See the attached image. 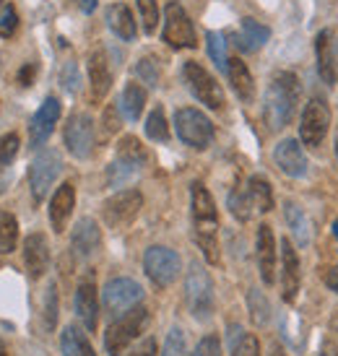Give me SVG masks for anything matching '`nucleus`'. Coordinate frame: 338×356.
<instances>
[{"mask_svg": "<svg viewBox=\"0 0 338 356\" xmlns=\"http://www.w3.org/2000/svg\"><path fill=\"white\" fill-rule=\"evenodd\" d=\"M190 206H193V232H195V242L203 250V257L211 266H216L221 260L219 255V213H216V203L211 198L203 182H195L190 190Z\"/></svg>", "mask_w": 338, "mask_h": 356, "instance_id": "f257e3e1", "label": "nucleus"}, {"mask_svg": "<svg viewBox=\"0 0 338 356\" xmlns=\"http://www.w3.org/2000/svg\"><path fill=\"white\" fill-rule=\"evenodd\" d=\"M299 94L302 89H299V79L294 73L284 70L271 79L266 99H263V118H266L268 130H281L291 122L299 104Z\"/></svg>", "mask_w": 338, "mask_h": 356, "instance_id": "f03ea898", "label": "nucleus"}, {"mask_svg": "<svg viewBox=\"0 0 338 356\" xmlns=\"http://www.w3.org/2000/svg\"><path fill=\"white\" fill-rule=\"evenodd\" d=\"M146 325H149V312H146V307L138 305V307H133V309H128L125 315H120L118 320L107 327V333H104V348H107V354L120 356L143 330H146Z\"/></svg>", "mask_w": 338, "mask_h": 356, "instance_id": "7ed1b4c3", "label": "nucleus"}, {"mask_svg": "<svg viewBox=\"0 0 338 356\" xmlns=\"http://www.w3.org/2000/svg\"><path fill=\"white\" fill-rule=\"evenodd\" d=\"M185 302L195 320H209L214 312V284L206 268L195 260L190 263L188 276H185Z\"/></svg>", "mask_w": 338, "mask_h": 356, "instance_id": "20e7f679", "label": "nucleus"}, {"mask_svg": "<svg viewBox=\"0 0 338 356\" xmlns=\"http://www.w3.org/2000/svg\"><path fill=\"white\" fill-rule=\"evenodd\" d=\"M175 130H177L179 140L195 151L209 149L214 140V122L200 109L193 107H182L175 112Z\"/></svg>", "mask_w": 338, "mask_h": 356, "instance_id": "39448f33", "label": "nucleus"}, {"mask_svg": "<svg viewBox=\"0 0 338 356\" xmlns=\"http://www.w3.org/2000/svg\"><path fill=\"white\" fill-rule=\"evenodd\" d=\"M182 79L188 83L190 94H193L200 104H206L209 109H224L227 99H224V91H221L219 81L214 79L200 63L188 60L185 68H182Z\"/></svg>", "mask_w": 338, "mask_h": 356, "instance_id": "423d86ee", "label": "nucleus"}, {"mask_svg": "<svg viewBox=\"0 0 338 356\" xmlns=\"http://www.w3.org/2000/svg\"><path fill=\"white\" fill-rule=\"evenodd\" d=\"M161 37L175 50H193L198 44L195 26H193V21H190V16L179 3H169L167 10H164V31H161Z\"/></svg>", "mask_w": 338, "mask_h": 356, "instance_id": "0eeeda50", "label": "nucleus"}, {"mask_svg": "<svg viewBox=\"0 0 338 356\" xmlns=\"http://www.w3.org/2000/svg\"><path fill=\"white\" fill-rule=\"evenodd\" d=\"M63 172V159L55 149H47V151H40L37 159L31 161L29 167V185H31V195L37 203L47 198V193L50 188L55 185V179L58 175Z\"/></svg>", "mask_w": 338, "mask_h": 356, "instance_id": "6e6552de", "label": "nucleus"}, {"mask_svg": "<svg viewBox=\"0 0 338 356\" xmlns=\"http://www.w3.org/2000/svg\"><path fill=\"white\" fill-rule=\"evenodd\" d=\"M140 299H143V289L133 278H112L102 291V305L110 312V317L125 315L128 309L140 305Z\"/></svg>", "mask_w": 338, "mask_h": 356, "instance_id": "1a4fd4ad", "label": "nucleus"}, {"mask_svg": "<svg viewBox=\"0 0 338 356\" xmlns=\"http://www.w3.org/2000/svg\"><path fill=\"white\" fill-rule=\"evenodd\" d=\"M330 125V109L325 104V99L320 97H312V99L305 104V112H302V125H299V138L305 146L309 149H318L325 133H328Z\"/></svg>", "mask_w": 338, "mask_h": 356, "instance_id": "9d476101", "label": "nucleus"}, {"mask_svg": "<svg viewBox=\"0 0 338 356\" xmlns=\"http://www.w3.org/2000/svg\"><path fill=\"white\" fill-rule=\"evenodd\" d=\"M140 206H143V195L138 190H122V193H115L110 200H104L102 216L107 221V227L125 229L136 221V216L140 213Z\"/></svg>", "mask_w": 338, "mask_h": 356, "instance_id": "9b49d317", "label": "nucleus"}, {"mask_svg": "<svg viewBox=\"0 0 338 356\" xmlns=\"http://www.w3.org/2000/svg\"><path fill=\"white\" fill-rule=\"evenodd\" d=\"M143 270L159 289H167L179 276V255L169 248H149L143 255Z\"/></svg>", "mask_w": 338, "mask_h": 356, "instance_id": "f8f14e48", "label": "nucleus"}, {"mask_svg": "<svg viewBox=\"0 0 338 356\" xmlns=\"http://www.w3.org/2000/svg\"><path fill=\"white\" fill-rule=\"evenodd\" d=\"M65 146L76 159H86L94 149V120L86 112H76L65 125Z\"/></svg>", "mask_w": 338, "mask_h": 356, "instance_id": "ddd939ff", "label": "nucleus"}, {"mask_svg": "<svg viewBox=\"0 0 338 356\" xmlns=\"http://www.w3.org/2000/svg\"><path fill=\"white\" fill-rule=\"evenodd\" d=\"M60 120V102L55 97H47L42 102V107L34 112V118L29 122V143L31 149H40L45 140L52 136V130Z\"/></svg>", "mask_w": 338, "mask_h": 356, "instance_id": "4468645a", "label": "nucleus"}, {"mask_svg": "<svg viewBox=\"0 0 338 356\" xmlns=\"http://www.w3.org/2000/svg\"><path fill=\"white\" fill-rule=\"evenodd\" d=\"M299 284H302V270H299L297 250L291 248L289 239H284L281 242V299L291 305L299 294Z\"/></svg>", "mask_w": 338, "mask_h": 356, "instance_id": "2eb2a0df", "label": "nucleus"}, {"mask_svg": "<svg viewBox=\"0 0 338 356\" xmlns=\"http://www.w3.org/2000/svg\"><path fill=\"white\" fill-rule=\"evenodd\" d=\"M273 161H276V167L287 175V177H305L307 175V156H305V151L299 146L294 138H284L273 149Z\"/></svg>", "mask_w": 338, "mask_h": 356, "instance_id": "dca6fc26", "label": "nucleus"}, {"mask_svg": "<svg viewBox=\"0 0 338 356\" xmlns=\"http://www.w3.org/2000/svg\"><path fill=\"white\" fill-rule=\"evenodd\" d=\"M255 250H258V270L263 284L271 286L276 281V239L268 224L258 227V239H255Z\"/></svg>", "mask_w": 338, "mask_h": 356, "instance_id": "f3484780", "label": "nucleus"}, {"mask_svg": "<svg viewBox=\"0 0 338 356\" xmlns=\"http://www.w3.org/2000/svg\"><path fill=\"white\" fill-rule=\"evenodd\" d=\"M73 208H76V188H73V182H63L50 200V224L55 234L65 232Z\"/></svg>", "mask_w": 338, "mask_h": 356, "instance_id": "a211bd4d", "label": "nucleus"}, {"mask_svg": "<svg viewBox=\"0 0 338 356\" xmlns=\"http://www.w3.org/2000/svg\"><path fill=\"white\" fill-rule=\"evenodd\" d=\"M24 263L31 278H42L50 266V248L45 234H29L24 242Z\"/></svg>", "mask_w": 338, "mask_h": 356, "instance_id": "6ab92c4d", "label": "nucleus"}, {"mask_svg": "<svg viewBox=\"0 0 338 356\" xmlns=\"http://www.w3.org/2000/svg\"><path fill=\"white\" fill-rule=\"evenodd\" d=\"M315 52H318V73L323 83L336 86L338 83V63H336V50H333V34L328 29L320 31L315 40Z\"/></svg>", "mask_w": 338, "mask_h": 356, "instance_id": "aec40b11", "label": "nucleus"}, {"mask_svg": "<svg viewBox=\"0 0 338 356\" xmlns=\"http://www.w3.org/2000/svg\"><path fill=\"white\" fill-rule=\"evenodd\" d=\"M76 315L83 323L86 330H97V323H99V299H97V286L91 281H83L76 291Z\"/></svg>", "mask_w": 338, "mask_h": 356, "instance_id": "412c9836", "label": "nucleus"}, {"mask_svg": "<svg viewBox=\"0 0 338 356\" xmlns=\"http://www.w3.org/2000/svg\"><path fill=\"white\" fill-rule=\"evenodd\" d=\"M89 81H91V99L102 102L112 89V70L104 52H94L89 58Z\"/></svg>", "mask_w": 338, "mask_h": 356, "instance_id": "4be33fe9", "label": "nucleus"}, {"mask_svg": "<svg viewBox=\"0 0 338 356\" xmlns=\"http://www.w3.org/2000/svg\"><path fill=\"white\" fill-rule=\"evenodd\" d=\"M102 242L99 227L94 218H81L76 229H73V237H70V248L79 257H89L91 252H97Z\"/></svg>", "mask_w": 338, "mask_h": 356, "instance_id": "5701e85b", "label": "nucleus"}, {"mask_svg": "<svg viewBox=\"0 0 338 356\" xmlns=\"http://www.w3.org/2000/svg\"><path fill=\"white\" fill-rule=\"evenodd\" d=\"M227 76H229V83H232L234 94H237L242 102H250L252 97H255V81H252V73H250V68L239 58L229 60Z\"/></svg>", "mask_w": 338, "mask_h": 356, "instance_id": "b1692460", "label": "nucleus"}, {"mask_svg": "<svg viewBox=\"0 0 338 356\" xmlns=\"http://www.w3.org/2000/svg\"><path fill=\"white\" fill-rule=\"evenodd\" d=\"M107 26H110L122 42L136 40V21H133L130 8L122 6V3H115V6L107 8Z\"/></svg>", "mask_w": 338, "mask_h": 356, "instance_id": "393cba45", "label": "nucleus"}, {"mask_svg": "<svg viewBox=\"0 0 338 356\" xmlns=\"http://www.w3.org/2000/svg\"><path fill=\"white\" fill-rule=\"evenodd\" d=\"M268 37H271L268 26L258 24L255 19H242V31H239L237 47L242 52H255L268 42Z\"/></svg>", "mask_w": 338, "mask_h": 356, "instance_id": "a878e982", "label": "nucleus"}, {"mask_svg": "<svg viewBox=\"0 0 338 356\" xmlns=\"http://www.w3.org/2000/svg\"><path fill=\"white\" fill-rule=\"evenodd\" d=\"M146 107V89L138 86V83H128L125 89H122V97H120V109H122V115L130 120V122H136L140 118V112Z\"/></svg>", "mask_w": 338, "mask_h": 356, "instance_id": "bb28decb", "label": "nucleus"}, {"mask_svg": "<svg viewBox=\"0 0 338 356\" xmlns=\"http://www.w3.org/2000/svg\"><path fill=\"white\" fill-rule=\"evenodd\" d=\"M248 195L252 200V208L260 211V213H268L273 208V190H271V182L260 175H252L248 179Z\"/></svg>", "mask_w": 338, "mask_h": 356, "instance_id": "cd10ccee", "label": "nucleus"}, {"mask_svg": "<svg viewBox=\"0 0 338 356\" xmlns=\"http://www.w3.org/2000/svg\"><path fill=\"white\" fill-rule=\"evenodd\" d=\"M60 348H63V356H97L91 343L86 341V336L81 333L76 325H68L60 336Z\"/></svg>", "mask_w": 338, "mask_h": 356, "instance_id": "c85d7f7f", "label": "nucleus"}, {"mask_svg": "<svg viewBox=\"0 0 338 356\" xmlns=\"http://www.w3.org/2000/svg\"><path fill=\"white\" fill-rule=\"evenodd\" d=\"M284 218H287L289 229H291V234L297 237L299 245H307L309 242V221H307V216H305V211H302L297 203L287 200V203H284Z\"/></svg>", "mask_w": 338, "mask_h": 356, "instance_id": "c756f323", "label": "nucleus"}, {"mask_svg": "<svg viewBox=\"0 0 338 356\" xmlns=\"http://www.w3.org/2000/svg\"><path fill=\"white\" fill-rule=\"evenodd\" d=\"M19 245V221L10 211H0V252H13Z\"/></svg>", "mask_w": 338, "mask_h": 356, "instance_id": "7c9ffc66", "label": "nucleus"}, {"mask_svg": "<svg viewBox=\"0 0 338 356\" xmlns=\"http://www.w3.org/2000/svg\"><path fill=\"white\" fill-rule=\"evenodd\" d=\"M118 159H120V161H125V164H130V167L140 169L143 164H146V159H149V156H146V149L140 146V140L133 138V136H128V138L120 140Z\"/></svg>", "mask_w": 338, "mask_h": 356, "instance_id": "2f4dec72", "label": "nucleus"}, {"mask_svg": "<svg viewBox=\"0 0 338 356\" xmlns=\"http://www.w3.org/2000/svg\"><path fill=\"white\" fill-rule=\"evenodd\" d=\"M229 211H232V216L237 218V221H248L252 216V200H250L248 190H232L229 193Z\"/></svg>", "mask_w": 338, "mask_h": 356, "instance_id": "473e14b6", "label": "nucleus"}, {"mask_svg": "<svg viewBox=\"0 0 338 356\" xmlns=\"http://www.w3.org/2000/svg\"><path fill=\"white\" fill-rule=\"evenodd\" d=\"M232 356H260V343L252 333H242L232 336Z\"/></svg>", "mask_w": 338, "mask_h": 356, "instance_id": "72a5a7b5", "label": "nucleus"}, {"mask_svg": "<svg viewBox=\"0 0 338 356\" xmlns=\"http://www.w3.org/2000/svg\"><path fill=\"white\" fill-rule=\"evenodd\" d=\"M146 136H149L151 140L169 138V125H167V118H164V109L161 107H154V112H151L149 120H146Z\"/></svg>", "mask_w": 338, "mask_h": 356, "instance_id": "f704fd0d", "label": "nucleus"}, {"mask_svg": "<svg viewBox=\"0 0 338 356\" xmlns=\"http://www.w3.org/2000/svg\"><path fill=\"white\" fill-rule=\"evenodd\" d=\"M206 44H209L211 60H214L221 70H227L229 58H227V42H224V37H221L219 31H209V34H206Z\"/></svg>", "mask_w": 338, "mask_h": 356, "instance_id": "c9c22d12", "label": "nucleus"}, {"mask_svg": "<svg viewBox=\"0 0 338 356\" xmlns=\"http://www.w3.org/2000/svg\"><path fill=\"white\" fill-rule=\"evenodd\" d=\"M138 13L140 21H143V31L154 34L156 26H159V6H156V0H138Z\"/></svg>", "mask_w": 338, "mask_h": 356, "instance_id": "e433bc0d", "label": "nucleus"}, {"mask_svg": "<svg viewBox=\"0 0 338 356\" xmlns=\"http://www.w3.org/2000/svg\"><path fill=\"white\" fill-rule=\"evenodd\" d=\"M161 356H188L185 333H182L179 327H172V330H169L167 341H164V348H161Z\"/></svg>", "mask_w": 338, "mask_h": 356, "instance_id": "4c0bfd02", "label": "nucleus"}, {"mask_svg": "<svg viewBox=\"0 0 338 356\" xmlns=\"http://www.w3.org/2000/svg\"><path fill=\"white\" fill-rule=\"evenodd\" d=\"M250 312H252V320L258 323V325H266L271 320V307L268 302H266V297L263 294H258V291H250Z\"/></svg>", "mask_w": 338, "mask_h": 356, "instance_id": "58836bf2", "label": "nucleus"}, {"mask_svg": "<svg viewBox=\"0 0 338 356\" xmlns=\"http://www.w3.org/2000/svg\"><path fill=\"white\" fill-rule=\"evenodd\" d=\"M136 73H138V79L143 83L156 86L159 83V63H156V58H140L138 65H136Z\"/></svg>", "mask_w": 338, "mask_h": 356, "instance_id": "ea45409f", "label": "nucleus"}, {"mask_svg": "<svg viewBox=\"0 0 338 356\" xmlns=\"http://www.w3.org/2000/svg\"><path fill=\"white\" fill-rule=\"evenodd\" d=\"M16 154H19V136H16V133L3 136V138H0V172L8 167Z\"/></svg>", "mask_w": 338, "mask_h": 356, "instance_id": "a19ab883", "label": "nucleus"}, {"mask_svg": "<svg viewBox=\"0 0 338 356\" xmlns=\"http://www.w3.org/2000/svg\"><path fill=\"white\" fill-rule=\"evenodd\" d=\"M136 172H138L136 167H130L125 161L115 159V164H110V169H107V179H110V185H122V182H128Z\"/></svg>", "mask_w": 338, "mask_h": 356, "instance_id": "79ce46f5", "label": "nucleus"}, {"mask_svg": "<svg viewBox=\"0 0 338 356\" xmlns=\"http://www.w3.org/2000/svg\"><path fill=\"white\" fill-rule=\"evenodd\" d=\"M58 323V289H47V297H45V327L52 330Z\"/></svg>", "mask_w": 338, "mask_h": 356, "instance_id": "37998d69", "label": "nucleus"}, {"mask_svg": "<svg viewBox=\"0 0 338 356\" xmlns=\"http://www.w3.org/2000/svg\"><path fill=\"white\" fill-rule=\"evenodd\" d=\"M16 26H19V13H16V8L13 6L3 8V13H0V37H10L16 31Z\"/></svg>", "mask_w": 338, "mask_h": 356, "instance_id": "c03bdc74", "label": "nucleus"}, {"mask_svg": "<svg viewBox=\"0 0 338 356\" xmlns=\"http://www.w3.org/2000/svg\"><path fill=\"white\" fill-rule=\"evenodd\" d=\"M193 356H221V343L216 336H206L200 338V343L195 346V354Z\"/></svg>", "mask_w": 338, "mask_h": 356, "instance_id": "a18cd8bd", "label": "nucleus"}, {"mask_svg": "<svg viewBox=\"0 0 338 356\" xmlns=\"http://www.w3.org/2000/svg\"><path fill=\"white\" fill-rule=\"evenodd\" d=\"M118 128H120L118 107H107L104 109V130H107V133H118Z\"/></svg>", "mask_w": 338, "mask_h": 356, "instance_id": "49530a36", "label": "nucleus"}, {"mask_svg": "<svg viewBox=\"0 0 338 356\" xmlns=\"http://www.w3.org/2000/svg\"><path fill=\"white\" fill-rule=\"evenodd\" d=\"M128 356H156V341L154 338H146L136 351H130Z\"/></svg>", "mask_w": 338, "mask_h": 356, "instance_id": "de8ad7c7", "label": "nucleus"}, {"mask_svg": "<svg viewBox=\"0 0 338 356\" xmlns=\"http://www.w3.org/2000/svg\"><path fill=\"white\" fill-rule=\"evenodd\" d=\"M323 281H325V286H328L330 291H336V294H338V266L330 268L328 273L323 276Z\"/></svg>", "mask_w": 338, "mask_h": 356, "instance_id": "09e8293b", "label": "nucleus"}, {"mask_svg": "<svg viewBox=\"0 0 338 356\" xmlns=\"http://www.w3.org/2000/svg\"><path fill=\"white\" fill-rule=\"evenodd\" d=\"M34 73H37V65H24L19 73V83L21 86H29L31 79H34Z\"/></svg>", "mask_w": 338, "mask_h": 356, "instance_id": "8fccbe9b", "label": "nucleus"}, {"mask_svg": "<svg viewBox=\"0 0 338 356\" xmlns=\"http://www.w3.org/2000/svg\"><path fill=\"white\" fill-rule=\"evenodd\" d=\"M271 356H287V354H284V348H281L279 343H276V346L271 348Z\"/></svg>", "mask_w": 338, "mask_h": 356, "instance_id": "3c124183", "label": "nucleus"}, {"mask_svg": "<svg viewBox=\"0 0 338 356\" xmlns=\"http://www.w3.org/2000/svg\"><path fill=\"white\" fill-rule=\"evenodd\" d=\"M333 237L338 239V221H336V224H333Z\"/></svg>", "mask_w": 338, "mask_h": 356, "instance_id": "603ef678", "label": "nucleus"}, {"mask_svg": "<svg viewBox=\"0 0 338 356\" xmlns=\"http://www.w3.org/2000/svg\"><path fill=\"white\" fill-rule=\"evenodd\" d=\"M0 356H6V346H3V341H0Z\"/></svg>", "mask_w": 338, "mask_h": 356, "instance_id": "864d4df0", "label": "nucleus"}, {"mask_svg": "<svg viewBox=\"0 0 338 356\" xmlns=\"http://www.w3.org/2000/svg\"><path fill=\"white\" fill-rule=\"evenodd\" d=\"M336 156H338V130H336Z\"/></svg>", "mask_w": 338, "mask_h": 356, "instance_id": "5fc2aeb1", "label": "nucleus"}, {"mask_svg": "<svg viewBox=\"0 0 338 356\" xmlns=\"http://www.w3.org/2000/svg\"><path fill=\"white\" fill-rule=\"evenodd\" d=\"M0 6H3V0H0Z\"/></svg>", "mask_w": 338, "mask_h": 356, "instance_id": "6e6d98bb", "label": "nucleus"}]
</instances>
